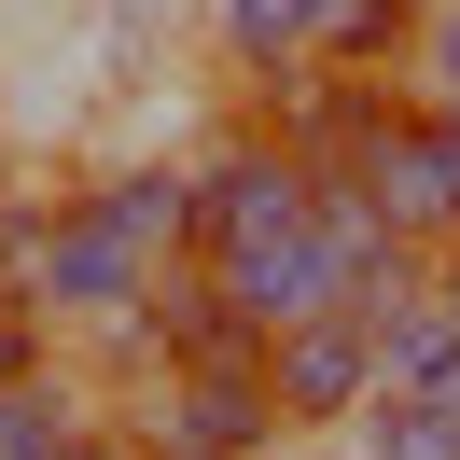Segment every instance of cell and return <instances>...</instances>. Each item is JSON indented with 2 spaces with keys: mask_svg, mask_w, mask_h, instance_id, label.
<instances>
[{
  "mask_svg": "<svg viewBox=\"0 0 460 460\" xmlns=\"http://www.w3.org/2000/svg\"><path fill=\"white\" fill-rule=\"evenodd\" d=\"M404 84L460 112V0H432V14H419V57H404Z\"/></svg>",
  "mask_w": 460,
  "mask_h": 460,
  "instance_id": "8",
  "label": "cell"
},
{
  "mask_svg": "<svg viewBox=\"0 0 460 460\" xmlns=\"http://www.w3.org/2000/svg\"><path fill=\"white\" fill-rule=\"evenodd\" d=\"M154 279H168V252H154L140 224H126L98 181H70V196L29 209V252H14V293H29L42 321H57V349H98L126 335V321L154 307Z\"/></svg>",
  "mask_w": 460,
  "mask_h": 460,
  "instance_id": "1",
  "label": "cell"
},
{
  "mask_svg": "<svg viewBox=\"0 0 460 460\" xmlns=\"http://www.w3.org/2000/svg\"><path fill=\"white\" fill-rule=\"evenodd\" d=\"M42 363H70V349H57V321H42L29 293L0 279V391H14V376H42Z\"/></svg>",
  "mask_w": 460,
  "mask_h": 460,
  "instance_id": "7",
  "label": "cell"
},
{
  "mask_svg": "<svg viewBox=\"0 0 460 460\" xmlns=\"http://www.w3.org/2000/svg\"><path fill=\"white\" fill-rule=\"evenodd\" d=\"M447 404H460V376H447Z\"/></svg>",
  "mask_w": 460,
  "mask_h": 460,
  "instance_id": "11",
  "label": "cell"
},
{
  "mask_svg": "<svg viewBox=\"0 0 460 460\" xmlns=\"http://www.w3.org/2000/svg\"><path fill=\"white\" fill-rule=\"evenodd\" d=\"M335 460H460V404L447 391H376L363 419L335 432Z\"/></svg>",
  "mask_w": 460,
  "mask_h": 460,
  "instance_id": "6",
  "label": "cell"
},
{
  "mask_svg": "<svg viewBox=\"0 0 460 460\" xmlns=\"http://www.w3.org/2000/svg\"><path fill=\"white\" fill-rule=\"evenodd\" d=\"M196 29L237 84H279V70H307L335 42V0H196Z\"/></svg>",
  "mask_w": 460,
  "mask_h": 460,
  "instance_id": "5",
  "label": "cell"
},
{
  "mask_svg": "<svg viewBox=\"0 0 460 460\" xmlns=\"http://www.w3.org/2000/svg\"><path fill=\"white\" fill-rule=\"evenodd\" d=\"M0 181H29V126H14V98H0Z\"/></svg>",
  "mask_w": 460,
  "mask_h": 460,
  "instance_id": "10",
  "label": "cell"
},
{
  "mask_svg": "<svg viewBox=\"0 0 460 460\" xmlns=\"http://www.w3.org/2000/svg\"><path fill=\"white\" fill-rule=\"evenodd\" d=\"M126 432L154 460H293V419L265 391V349H224V363H168L154 391H126Z\"/></svg>",
  "mask_w": 460,
  "mask_h": 460,
  "instance_id": "2",
  "label": "cell"
},
{
  "mask_svg": "<svg viewBox=\"0 0 460 460\" xmlns=\"http://www.w3.org/2000/svg\"><path fill=\"white\" fill-rule=\"evenodd\" d=\"M70 460H154V447H140L126 419H84V432H70Z\"/></svg>",
  "mask_w": 460,
  "mask_h": 460,
  "instance_id": "9",
  "label": "cell"
},
{
  "mask_svg": "<svg viewBox=\"0 0 460 460\" xmlns=\"http://www.w3.org/2000/svg\"><path fill=\"white\" fill-rule=\"evenodd\" d=\"M265 391H279L293 447H335V432H349V419L376 404V335H363V307L279 321V335H265Z\"/></svg>",
  "mask_w": 460,
  "mask_h": 460,
  "instance_id": "4",
  "label": "cell"
},
{
  "mask_svg": "<svg viewBox=\"0 0 460 460\" xmlns=\"http://www.w3.org/2000/svg\"><path fill=\"white\" fill-rule=\"evenodd\" d=\"M335 181H363V196L391 209V237L460 252V112H447V98H419V84H404L391 112H376V140L349 154Z\"/></svg>",
  "mask_w": 460,
  "mask_h": 460,
  "instance_id": "3",
  "label": "cell"
}]
</instances>
